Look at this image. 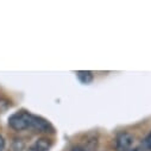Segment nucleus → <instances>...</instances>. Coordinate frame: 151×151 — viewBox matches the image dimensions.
<instances>
[{
  "mask_svg": "<svg viewBox=\"0 0 151 151\" xmlns=\"http://www.w3.org/2000/svg\"><path fill=\"white\" fill-rule=\"evenodd\" d=\"M9 126L14 131H26V130H35L42 133H50L54 134L55 127L52 124L41 116H36L27 111H18L13 113L9 118Z\"/></svg>",
  "mask_w": 151,
  "mask_h": 151,
  "instance_id": "f257e3e1",
  "label": "nucleus"
},
{
  "mask_svg": "<svg viewBox=\"0 0 151 151\" xmlns=\"http://www.w3.org/2000/svg\"><path fill=\"white\" fill-rule=\"evenodd\" d=\"M70 151H86L81 145H75V146H73L71 147V150Z\"/></svg>",
  "mask_w": 151,
  "mask_h": 151,
  "instance_id": "9b49d317",
  "label": "nucleus"
},
{
  "mask_svg": "<svg viewBox=\"0 0 151 151\" xmlns=\"http://www.w3.org/2000/svg\"><path fill=\"white\" fill-rule=\"evenodd\" d=\"M12 106V101L6 99L5 96H0V112L6 111L7 108H10Z\"/></svg>",
  "mask_w": 151,
  "mask_h": 151,
  "instance_id": "0eeeda50",
  "label": "nucleus"
},
{
  "mask_svg": "<svg viewBox=\"0 0 151 151\" xmlns=\"http://www.w3.org/2000/svg\"><path fill=\"white\" fill-rule=\"evenodd\" d=\"M99 145V140H98V137H94V136H87L86 137V140H85V144L81 145L86 151H94Z\"/></svg>",
  "mask_w": 151,
  "mask_h": 151,
  "instance_id": "20e7f679",
  "label": "nucleus"
},
{
  "mask_svg": "<svg viewBox=\"0 0 151 151\" xmlns=\"http://www.w3.org/2000/svg\"><path fill=\"white\" fill-rule=\"evenodd\" d=\"M76 76L85 85H89L93 81V79H94L93 73L89 71V70H80V71H76Z\"/></svg>",
  "mask_w": 151,
  "mask_h": 151,
  "instance_id": "39448f33",
  "label": "nucleus"
},
{
  "mask_svg": "<svg viewBox=\"0 0 151 151\" xmlns=\"http://www.w3.org/2000/svg\"><path fill=\"white\" fill-rule=\"evenodd\" d=\"M142 144L144 145V147H145L147 151H151V131L146 134V137L144 138V140H143Z\"/></svg>",
  "mask_w": 151,
  "mask_h": 151,
  "instance_id": "6e6552de",
  "label": "nucleus"
},
{
  "mask_svg": "<svg viewBox=\"0 0 151 151\" xmlns=\"http://www.w3.org/2000/svg\"><path fill=\"white\" fill-rule=\"evenodd\" d=\"M5 138L0 134V151H4L5 150Z\"/></svg>",
  "mask_w": 151,
  "mask_h": 151,
  "instance_id": "1a4fd4ad",
  "label": "nucleus"
},
{
  "mask_svg": "<svg viewBox=\"0 0 151 151\" xmlns=\"http://www.w3.org/2000/svg\"><path fill=\"white\" fill-rule=\"evenodd\" d=\"M130 151H147L145 147H144V145L142 144V145H139V146H136V147H132Z\"/></svg>",
  "mask_w": 151,
  "mask_h": 151,
  "instance_id": "9d476101",
  "label": "nucleus"
},
{
  "mask_svg": "<svg viewBox=\"0 0 151 151\" xmlns=\"http://www.w3.org/2000/svg\"><path fill=\"white\" fill-rule=\"evenodd\" d=\"M54 145V140L49 137H40L37 138L26 151H49Z\"/></svg>",
  "mask_w": 151,
  "mask_h": 151,
  "instance_id": "7ed1b4c3",
  "label": "nucleus"
},
{
  "mask_svg": "<svg viewBox=\"0 0 151 151\" xmlns=\"http://www.w3.org/2000/svg\"><path fill=\"white\" fill-rule=\"evenodd\" d=\"M134 137L127 131H122L116 137V151H130L133 147Z\"/></svg>",
  "mask_w": 151,
  "mask_h": 151,
  "instance_id": "f03ea898",
  "label": "nucleus"
},
{
  "mask_svg": "<svg viewBox=\"0 0 151 151\" xmlns=\"http://www.w3.org/2000/svg\"><path fill=\"white\" fill-rule=\"evenodd\" d=\"M25 149V142L23 138L16 137L12 139L11 142V146H10V151H23Z\"/></svg>",
  "mask_w": 151,
  "mask_h": 151,
  "instance_id": "423d86ee",
  "label": "nucleus"
}]
</instances>
